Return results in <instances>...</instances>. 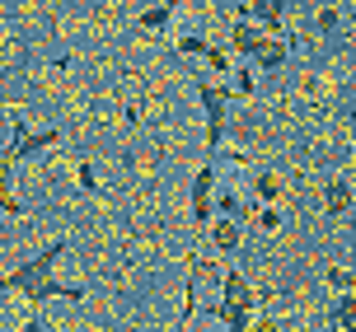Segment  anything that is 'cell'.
<instances>
[{"label":"cell","instance_id":"2","mask_svg":"<svg viewBox=\"0 0 356 332\" xmlns=\"http://www.w3.org/2000/svg\"><path fill=\"white\" fill-rule=\"evenodd\" d=\"M52 281H56V285H89V281H94V267H89L85 248H80V244L61 248L56 263H52Z\"/></svg>","mask_w":356,"mask_h":332},{"label":"cell","instance_id":"1","mask_svg":"<svg viewBox=\"0 0 356 332\" xmlns=\"http://www.w3.org/2000/svg\"><path fill=\"white\" fill-rule=\"evenodd\" d=\"M33 314H38L33 295H24L19 285H5L0 290V332H24L33 323Z\"/></svg>","mask_w":356,"mask_h":332},{"label":"cell","instance_id":"3","mask_svg":"<svg viewBox=\"0 0 356 332\" xmlns=\"http://www.w3.org/2000/svg\"><path fill=\"white\" fill-rule=\"evenodd\" d=\"M258 192H263V197H277V192H282L277 174H263V178H258Z\"/></svg>","mask_w":356,"mask_h":332}]
</instances>
